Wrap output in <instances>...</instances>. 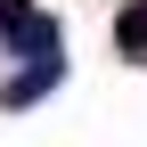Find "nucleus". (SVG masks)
Masks as SVG:
<instances>
[{"label": "nucleus", "mask_w": 147, "mask_h": 147, "mask_svg": "<svg viewBox=\"0 0 147 147\" xmlns=\"http://www.w3.org/2000/svg\"><path fill=\"white\" fill-rule=\"evenodd\" d=\"M115 41L131 49V57H147V0H131V8L115 16Z\"/></svg>", "instance_id": "3"}, {"label": "nucleus", "mask_w": 147, "mask_h": 147, "mask_svg": "<svg viewBox=\"0 0 147 147\" xmlns=\"http://www.w3.org/2000/svg\"><path fill=\"white\" fill-rule=\"evenodd\" d=\"M0 33L16 41V57H49V49H57V25H49V16H33L25 0H0Z\"/></svg>", "instance_id": "1"}, {"label": "nucleus", "mask_w": 147, "mask_h": 147, "mask_svg": "<svg viewBox=\"0 0 147 147\" xmlns=\"http://www.w3.org/2000/svg\"><path fill=\"white\" fill-rule=\"evenodd\" d=\"M57 74H65V57H33V65H25V74L8 82V90H0V106H33V98H41L49 82H57Z\"/></svg>", "instance_id": "2"}]
</instances>
